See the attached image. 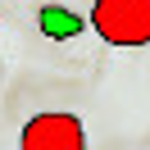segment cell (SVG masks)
Masks as SVG:
<instances>
[{
    "mask_svg": "<svg viewBox=\"0 0 150 150\" xmlns=\"http://www.w3.org/2000/svg\"><path fill=\"white\" fill-rule=\"evenodd\" d=\"M18 150H86V127L77 114H64V109L37 114L23 123Z\"/></svg>",
    "mask_w": 150,
    "mask_h": 150,
    "instance_id": "7a4b0ae2",
    "label": "cell"
},
{
    "mask_svg": "<svg viewBox=\"0 0 150 150\" xmlns=\"http://www.w3.org/2000/svg\"><path fill=\"white\" fill-rule=\"evenodd\" d=\"M86 28L118 50L150 46V0H96L86 14Z\"/></svg>",
    "mask_w": 150,
    "mask_h": 150,
    "instance_id": "6da1fadb",
    "label": "cell"
},
{
    "mask_svg": "<svg viewBox=\"0 0 150 150\" xmlns=\"http://www.w3.org/2000/svg\"><path fill=\"white\" fill-rule=\"evenodd\" d=\"M37 23H41V32H46V37H55V41H68V37H77V32H82V14L59 9V5H46V9L37 14Z\"/></svg>",
    "mask_w": 150,
    "mask_h": 150,
    "instance_id": "3957f363",
    "label": "cell"
}]
</instances>
